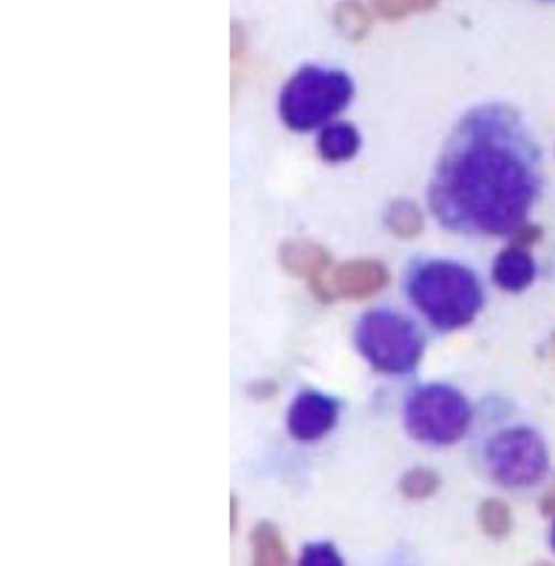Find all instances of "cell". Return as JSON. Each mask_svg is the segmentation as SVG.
Instances as JSON below:
<instances>
[{
	"label": "cell",
	"mask_w": 555,
	"mask_h": 566,
	"mask_svg": "<svg viewBox=\"0 0 555 566\" xmlns=\"http://www.w3.org/2000/svg\"><path fill=\"white\" fill-rule=\"evenodd\" d=\"M541 191L543 157L525 119L514 107L484 105L449 137L430 205L443 227L503 237L525 224Z\"/></svg>",
	"instance_id": "6da1fadb"
},
{
	"label": "cell",
	"mask_w": 555,
	"mask_h": 566,
	"mask_svg": "<svg viewBox=\"0 0 555 566\" xmlns=\"http://www.w3.org/2000/svg\"><path fill=\"white\" fill-rule=\"evenodd\" d=\"M408 295L423 317L444 333L469 326L484 306V289L475 272L453 261H430L417 268Z\"/></svg>",
	"instance_id": "7a4b0ae2"
},
{
	"label": "cell",
	"mask_w": 555,
	"mask_h": 566,
	"mask_svg": "<svg viewBox=\"0 0 555 566\" xmlns=\"http://www.w3.org/2000/svg\"><path fill=\"white\" fill-rule=\"evenodd\" d=\"M486 475L507 491H532L549 473L552 453L543 432L525 421L500 428L484 443Z\"/></svg>",
	"instance_id": "3957f363"
},
{
	"label": "cell",
	"mask_w": 555,
	"mask_h": 566,
	"mask_svg": "<svg viewBox=\"0 0 555 566\" xmlns=\"http://www.w3.org/2000/svg\"><path fill=\"white\" fill-rule=\"evenodd\" d=\"M354 96L347 74L328 67H302L280 94V115L293 130H313L343 112Z\"/></svg>",
	"instance_id": "277c9868"
},
{
	"label": "cell",
	"mask_w": 555,
	"mask_h": 566,
	"mask_svg": "<svg viewBox=\"0 0 555 566\" xmlns=\"http://www.w3.org/2000/svg\"><path fill=\"white\" fill-rule=\"evenodd\" d=\"M363 358L380 374H408L423 356V337L406 317L390 311L367 313L356 328Z\"/></svg>",
	"instance_id": "5b68a950"
},
{
	"label": "cell",
	"mask_w": 555,
	"mask_h": 566,
	"mask_svg": "<svg viewBox=\"0 0 555 566\" xmlns=\"http://www.w3.org/2000/svg\"><path fill=\"white\" fill-rule=\"evenodd\" d=\"M469 399L447 385H430L415 391L406 403V428L412 439L432 448L458 443L471 428Z\"/></svg>",
	"instance_id": "8992f818"
},
{
	"label": "cell",
	"mask_w": 555,
	"mask_h": 566,
	"mask_svg": "<svg viewBox=\"0 0 555 566\" xmlns=\"http://www.w3.org/2000/svg\"><path fill=\"white\" fill-rule=\"evenodd\" d=\"M389 270L376 259H356L336 268L331 279H326L313 291L322 300H367L380 293L389 284Z\"/></svg>",
	"instance_id": "52a82bcc"
},
{
	"label": "cell",
	"mask_w": 555,
	"mask_h": 566,
	"mask_svg": "<svg viewBox=\"0 0 555 566\" xmlns=\"http://www.w3.org/2000/svg\"><path fill=\"white\" fill-rule=\"evenodd\" d=\"M336 417H338L336 399L317 391H306L293 399L286 423L295 441L313 443L324 439L333 430Z\"/></svg>",
	"instance_id": "ba28073f"
},
{
	"label": "cell",
	"mask_w": 555,
	"mask_h": 566,
	"mask_svg": "<svg viewBox=\"0 0 555 566\" xmlns=\"http://www.w3.org/2000/svg\"><path fill=\"white\" fill-rule=\"evenodd\" d=\"M331 261V252L311 239H291L280 248L282 268L291 276L308 281L313 289L326 281Z\"/></svg>",
	"instance_id": "9c48e42d"
},
{
	"label": "cell",
	"mask_w": 555,
	"mask_h": 566,
	"mask_svg": "<svg viewBox=\"0 0 555 566\" xmlns=\"http://www.w3.org/2000/svg\"><path fill=\"white\" fill-rule=\"evenodd\" d=\"M538 276V268L530 250L519 245L503 248L493 263V281L507 293H523Z\"/></svg>",
	"instance_id": "30bf717a"
},
{
	"label": "cell",
	"mask_w": 555,
	"mask_h": 566,
	"mask_svg": "<svg viewBox=\"0 0 555 566\" xmlns=\"http://www.w3.org/2000/svg\"><path fill=\"white\" fill-rule=\"evenodd\" d=\"M252 566H291L289 549L272 523H261L250 536Z\"/></svg>",
	"instance_id": "8fae6325"
},
{
	"label": "cell",
	"mask_w": 555,
	"mask_h": 566,
	"mask_svg": "<svg viewBox=\"0 0 555 566\" xmlns=\"http://www.w3.org/2000/svg\"><path fill=\"white\" fill-rule=\"evenodd\" d=\"M358 148H360V135L347 122L331 124L320 137V153L328 161H347L358 153Z\"/></svg>",
	"instance_id": "7c38bea8"
},
{
	"label": "cell",
	"mask_w": 555,
	"mask_h": 566,
	"mask_svg": "<svg viewBox=\"0 0 555 566\" xmlns=\"http://www.w3.org/2000/svg\"><path fill=\"white\" fill-rule=\"evenodd\" d=\"M478 523L482 527V532L493 538V541H503L512 534L514 530V516L512 509L498 497H489L480 504L478 510Z\"/></svg>",
	"instance_id": "4fadbf2b"
},
{
	"label": "cell",
	"mask_w": 555,
	"mask_h": 566,
	"mask_svg": "<svg viewBox=\"0 0 555 566\" xmlns=\"http://www.w3.org/2000/svg\"><path fill=\"white\" fill-rule=\"evenodd\" d=\"M334 24L347 40H363L369 33L371 18L358 0H341L334 9Z\"/></svg>",
	"instance_id": "5bb4252c"
},
{
	"label": "cell",
	"mask_w": 555,
	"mask_h": 566,
	"mask_svg": "<svg viewBox=\"0 0 555 566\" xmlns=\"http://www.w3.org/2000/svg\"><path fill=\"white\" fill-rule=\"evenodd\" d=\"M387 227L399 239H412L423 230V213L410 200H399L390 205Z\"/></svg>",
	"instance_id": "9a60e30c"
},
{
	"label": "cell",
	"mask_w": 555,
	"mask_h": 566,
	"mask_svg": "<svg viewBox=\"0 0 555 566\" xmlns=\"http://www.w3.org/2000/svg\"><path fill=\"white\" fill-rule=\"evenodd\" d=\"M439 489H441V475L434 469H428V467L410 469L401 478V493L410 502L430 500L432 495H437Z\"/></svg>",
	"instance_id": "2e32d148"
},
{
	"label": "cell",
	"mask_w": 555,
	"mask_h": 566,
	"mask_svg": "<svg viewBox=\"0 0 555 566\" xmlns=\"http://www.w3.org/2000/svg\"><path fill=\"white\" fill-rule=\"evenodd\" d=\"M437 2L439 0H371L376 13L387 20H399V18H406L412 13L428 11V9L437 7Z\"/></svg>",
	"instance_id": "e0dca14e"
},
{
	"label": "cell",
	"mask_w": 555,
	"mask_h": 566,
	"mask_svg": "<svg viewBox=\"0 0 555 566\" xmlns=\"http://www.w3.org/2000/svg\"><path fill=\"white\" fill-rule=\"evenodd\" d=\"M300 566H345L341 554L331 543H313L306 545L302 556H300Z\"/></svg>",
	"instance_id": "ac0fdd59"
},
{
	"label": "cell",
	"mask_w": 555,
	"mask_h": 566,
	"mask_svg": "<svg viewBox=\"0 0 555 566\" xmlns=\"http://www.w3.org/2000/svg\"><path fill=\"white\" fill-rule=\"evenodd\" d=\"M510 243L512 245H519V248H525L530 250L532 245H536L541 239H543V228L536 227V224H523V227L516 228L512 234H510Z\"/></svg>",
	"instance_id": "d6986e66"
},
{
	"label": "cell",
	"mask_w": 555,
	"mask_h": 566,
	"mask_svg": "<svg viewBox=\"0 0 555 566\" xmlns=\"http://www.w3.org/2000/svg\"><path fill=\"white\" fill-rule=\"evenodd\" d=\"M541 512H543V516H554L555 514V478L554 482L549 484L547 493L541 500Z\"/></svg>",
	"instance_id": "ffe728a7"
},
{
	"label": "cell",
	"mask_w": 555,
	"mask_h": 566,
	"mask_svg": "<svg viewBox=\"0 0 555 566\" xmlns=\"http://www.w3.org/2000/svg\"><path fill=\"white\" fill-rule=\"evenodd\" d=\"M237 521H239V500L237 495L230 497V527L237 530Z\"/></svg>",
	"instance_id": "44dd1931"
},
{
	"label": "cell",
	"mask_w": 555,
	"mask_h": 566,
	"mask_svg": "<svg viewBox=\"0 0 555 566\" xmlns=\"http://www.w3.org/2000/svg\"><path fill=\"white\" fill-rule=\"evenodd\" d=\"M549 547H552V552L555 554V514L554 521H552V530H549Z\"/></svg>",
	"instance_id": "7402d4cb"
},
{
	"label": "cell",
	"mask_w": 555,
	"mask_h": 566,
	"mask_svg": "<svg viewBox=\"0 0 555 566\" xmlns=\"http://www.w3.org/2000/svg\"><path fill=\"white\" fill-rule=\"evenodd\" d=\"M552 354H554V356H555V331H554V335H552Z\"/></svg>",
	"instance_id": "603a6c76"
},
{
	"label": "cell",
	"mask_w": 555,
	"mask_h": 566,
	"mask_svg": "<svg viewBox=\"0 0 555 566\" xmlns=\"http://www.w3.org/2000/svg\"><path fill=\"white\" fill-rule=\"evenodd\" d=\"M534 566H555V565H552V563H536V565Z\"/></svg>",
	"instance_id": "cb8c5ba5"
},
{
	"label": "cell",
	"mask_w": 555,
	"mask_h": 566,
	"mask_svg": "<svg viewBox=\"0 0 555 566\" xmlns=\"http://www.w3.org/2000/svg\"><path fill=\"white\" fill-rule=\"evenodd\" d=\"M552 2H555V0H552Z\"/></svg>",
	"instance_id": "d4e9b609"
}]
</instances>
